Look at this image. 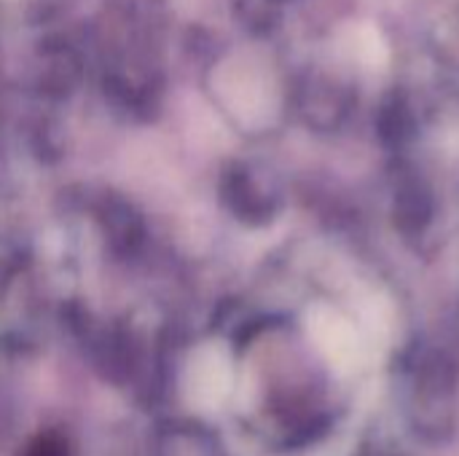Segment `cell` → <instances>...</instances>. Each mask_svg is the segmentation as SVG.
<instances>
[{"mask_svg": "<svg viewBox=\"0 0 459 456\" xmlns=\"http://www.w3.org/2000/svg\"><path fill=\"white\" fill-rule=\"evenodd\" d=\"M24 456H70L67 454V443L56 435H40L38 441H32V446L24 452Z\"/></svg>", "mask_w": 459, "mask_h": 456, "instance_id": "3957f363", "label": "cell"}, {"mask_svg": "<svg viewBox=\"0 0 459 456\" xmlns=\"http://www.w3.org/2000/svg\"><path fill=\"white\" fill-rule=\"evenodd\" d=\"M374 126H377V134L385 148L401 151L403 145H409L417 134V116H414L406 94H401L398 89L390 91L374 116Z\"/></svg>", "mask_w": 459, "mask_h": 456, "instance_id": "7a4b0ae2", "label": "cell"}, {"mask_svg": "<svg viewBox=\"0 0 459 456\" xmlns=\"http://www.w3.org/2000/svg\"><path fill=\"white\" fill-rule=\"evenodd\" d=\"M436 212V202H433V191L428 188V183L422 177H401L395 185V199H393V220L395 228L403 237H417L422 234Z\"/></svg>", "mask_w": 459, "mask_h": 456, "instance_id": "6da1fadb", "label": "cell"}]
</instances>
